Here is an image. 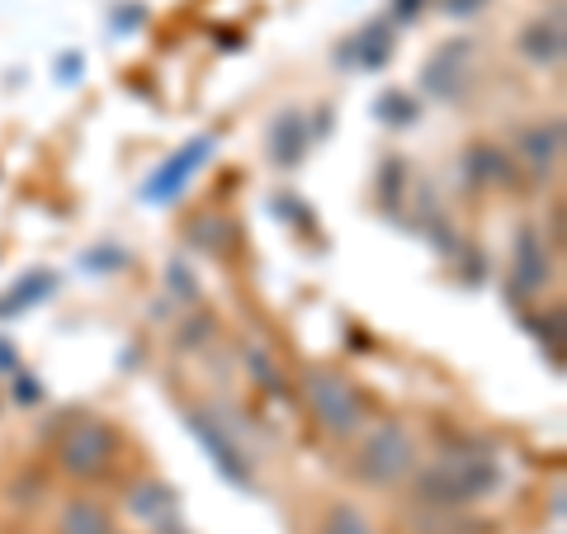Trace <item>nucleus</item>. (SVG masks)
<instances>
[{"mask_svg": "<svg viewBox=\"0 0 567 534\" xmlns=\"http://www.w3.org/2000/svg\"><path fill=\"white\" fill-rule=\"evenodd\" d=\"M10 360H14V350H10L6 341H0V364H10Z\"/></svg>", "mask_w": 567, "mask_h": 534, "instance_id": "21", "label": "nucleus"}, {"mask_svg": "<svg viewBox=\"0 0 567 534\" xmlns=\"http://www.w3.org/2000/svg\"><path fill=\"white\" fill-rule=\"evenodd\" d=\"M502 483V469L496 459L477 454V450H450L440 454L431 469H421L416 477V496L421 506H435V511H454V506H473Z\"/></svg>", "mask_w": 567, "mask_h": 534, "instance_id": "1", "label": "nucleus"}, {"mask_svg": "<svg viewBox=\"0 0 567 534\" xmlns=\"http://www.w3.org/2000/svg\"><path fill=\"white\" fill-rule=\"evenodd\" d=\"M14 398H20V402H39V388H33V379H14Z\"/></svg>", "mask_w": 567, "mask_h": 534, "instance_id": "20", "label": "nucleus"}, {"mask_svg": "<svg viewBox=\"0 0 567 534\" xmlns=\"http://www.w3.org/2000/svg\"><path fill=\"white\" fill-rule=\"evenodd\" d=\"M48 294H52V275H29V279H24V289H14V294L6 298V308H0V312H24V302L48 298Z\"/></svg>", "mask_w": 567, "mask_h": 534, "instance_id": "15", "label": "nucleus"}, {"mask_svg": "<svg viewBox=\"0 0 567 534\" xmlns=\"http://www.w3.org/2000/svg\"><path fill=\"white\" fill-rule=\"evenodd\" d=\"M421 6H425V0H393V14H398V20H416Z\"/></svg>", "mask_w": 567, "mask_h": 534, "instance_id": "18", "label": "nucleus"}, {"mask_svg": "<svg viewBox=\"0 0 567 534\" xmlns=\"http://www.w3.org/2000/svg\"><path fill=\"white\" fill-rule=\"evenodd\" d=\"M213 147H218V137H194V142H185V147L175 152L171 162L147 181V189H142V194H147V204H166V199H175V194H181V189L194 181V171H199L208 156H213Z\"/></svg>", "mask_w": 567, "mask_h": 534, "instance_id": "5", "label": "nucleus"}, {"mask_svg": "<svg viewBox=\"0 0 567 534\" xmlns=\"http://www.w3.org/2000/svg\"><path fill=\"white\" fill-rule=\"evenodd\" d=\"M520 52L529 62H539V66L563 62V24L558 20H535L520 33Z\"/></svg>", "mask_w": 567, "mask_h": 534, "instance_id": "12", "label": "nucleus"}, {"mask_svg": "<svg viewBox=\"0 0 567 534\" xmlns=\"http://www.w3.org/2000/svg\"><path fill=\"white\" fill-rule=\"evenodd\" d=\"M548 284V251L535 227H520L516 237V256H511V289L516 294H539Z\"/></svg>", "mask_w": 567, "mask_h": 534, "instance_id": "7", "label": "nucleus"}, {"mask_svg": "<svg viewBox=\"0 0 567 534\" xmlns=\"http://www.w3.org/2000/svg\"><path fill=\"white\" fill-rule=\"evenodd\" d=\"M468 58H473V43L468 39H454L435 52L431 62H425V85H431L435 95H458L464 91V81H468Z\"/></svg>", "mask_w": 567, "mask_h": 534, "instance_id": "8", "label": "nucleus"}, {"mask_svg": "<svg viewBox=\"0 0 567 534\" xmlns=\"http://www.w3.org/2000/svg\"><path fill=\"white\" fill-rule=\"evenodd\" d=\"M416 464V450H412V435L402 431L398 421H383L374 425L364 440H360V454H354V477L369 487H388L406 477Z\"/></svg>", "mask_w": 567, "mask_h": 534, "instance_id": "2", "label": "nucleus"}, {"mask_svg": "<svg viewBox=\"0 0 567 534\" xmlns=\"http://www.w3.org/2000/svg\"><path fill=\"white\" fill-rule=\"evenodd\" d=\"M558 152H563V123L558 119H548V123H535L525 137H520V156L535 171H548L558 162Z\"/></svg>", "mask_w": 567, "mask_h": 534, "instance_id": "11", "label": "nucleus"}, {"mask_svg": "<svg viewBox=\"0 0 567 534\" xmlns=\"http://www.w3.org/2000/svg\"><path fill=\"white\" fill-rule=\"evenodd\" d=\"M58 534H114V525H110V511H104L95 496H76V502L62 506Z\"/></svg>", "mask_w": 567, "mask_h": 534, "instance_id": "9", "label": "nucleus"}, {"mask_svg": "<svg viewBox=\"0 0 567 534\" xmlns=\"http://www.w3.org/2000/svg\"><path fill=\"white\" fill-rule=\"evenodd\" d=\"M128 506L142 515V521H166L171 506H175V492L162 487V483H142V487L128 496Z\"/></svg>", "mask_w": 567, "mask_h": 534, "instance_id": "13", "label": "nucleus"}, {"mask_svg": "<svg viewBox=\"0 0 567 534\" xmlns=\"http://www.w3.org/2000/svg\"><path fill=\"white\" fill-rule=\"evenodd\" d=\"M483 6H487V0H445V10H450V14H477Z\"/></svg>", "mask_w": 567, "mask_h": 534, "instance_id": "19", "label": "nucleus"}, {"mask_svg": "<svg viewBox=\"0 0 567 534\" xmlns=\"http://www.w3.org/2000/svg\"><path fill=\"white\" fill-rule=\"evenodd\" d=\"M322 534H374V525H369L350 502H336L322 521Z\"/></svg>", "mask_w": 567, "mask_h": 534, "instance_id": "14", "label": "nucleus"}, {"mask_svg": "<svg viewBox=\"0 0 567 534\" xmlns=\"http://www.w3.org/2000/svg\"><path fill=\"white\" fill-rule=\"evenodd\" d=\"M189 431L204 440V450H208V459L218 464V473L227 477V483H237V487H251V464H246V454H241V444L223 431L213 417H204V412H189Z\"/></svg>", "mask_w": 567, "mask_h": 534, "instance_id": "6", "label": "nucleus"}, {"mask_svg": "<svg viewBox=\"0 0 567 534\" xmlns=\"http://www.w3.org/2000/svg\"><path fill=\"white\" fill-rule=\"evenodd\" d=\"M303 152H308L303 119H298V114H279L275 129H270V156L279 166H298V162H303Z\"/></svg>", "mask_w": 567, "mask_h": 534, "instance_id": "10", "label": "nucleus"}, {"mask_svg": "<svg viewBox=\"0 0 567 534\" xmlns=\"http://www.w3.org/2000/svg\"><path fill=\"white\" fill-rule=\"evenodd\" d=\"M303 393H308V407L322 431L331 435H354L364 425V402L360 393H354V383L341 379V373L331 369H312L303 379Z\"/></svg>", "mask_w": 567, "mask_h": 534, "instance_id": "3", "label": "nucleus"}, {"mask_svg": "<svg viewBox=\"0 0 567 534\" xmlns=\"http://www.w3.org/2000/svg\"><path fill=\"white\" fill-rule=\"evenodd\" d=\"M114 450H118V435L110 421L100 417H85V421H71L62 440H58V464L71 477H100L104 469L114 464Z\"/></svg>", "mask_w": 567, "mask_h": 534, "instance_id": "4", "label": "nucleus"}, {"mask_svg": "<svg viewBox=\"0 0 567 534\" xmlns=\"http://www.w3.org/2000/svg\"><path fill=\"white\" fill-rule=\"evenodd\" d=\"M227 223H208V218H199L194 223V246H204V251H223L227 246Z\"/></svg>", "mask_w": 567, "mask_h": 534, "instance_id": "17", "label": "nucleus"}, {"mask_svg": "<svg viewBox=\"0 0 567 534\" xmlns=\"http://www.w3.org/2000/svg\"><path fill=\"white\" fill-rule=\"evenodd\" d=\"M360 48H354V58H360V66H379L383 58H388V29L383 24H374L364 33V39H354Z\"/></svg>", "mask_w": 567, "mask_h": 534, "instance_id": "16", "label": "nucleus"}]
</instances>
